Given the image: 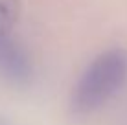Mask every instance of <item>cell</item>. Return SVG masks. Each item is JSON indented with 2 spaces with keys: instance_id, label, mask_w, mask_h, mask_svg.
Returning <instances> with one entry per match:
<instances>
[{
  "instance_id": "6da1fadb",
  "label": "cell",
  "mask_w": 127,
  "mask_h": 125,
  "mask_svg": "<svg viewBox=\"0 0 127 125\" xmlns=\"http://www.w3.org/2000/svg\"><path fill=\"white\" fill-rule=\"evenodd\" d=\"M127 81V51L109 48L87 64L70 92L74 114H92L103 109L124 88Z\"/></svg>"
},
{
  "instance_id": "7a4b0ae2",
  "label": "cell",
  "mask_w": 127,
  "mask_h": 125,
  "mask_svg": "<svg viewBox=\"0 0 127 125\" xmlns=\"http://www.w3.org/2000/svg\"><path fill=\"white\" fill-rule=\"evenodd\" d=\"M0 77L15 87H24L33 77L32 57L11 33L0 35Z\"/></svg>"
},
{
  "instance_id": "3957f363",
  "label": "cell",
  "mask_w": 127,
  "mask_h": 125,
  "mask_svg": "<svg viewBox=\"0 0 127 125\" xmlns=\"http://www.w3.org/2000/svg\"><path fill=\"white\" fill-rule=\"evenodd\" d=\"M20 0H0V35L11 33L19 20Z\"/></svg>"
}]
</instances>
